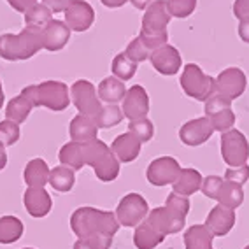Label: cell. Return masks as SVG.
Segmentation results:
<instances>
[{
  "instance_id": "cell-39",
  "label": "cell",
  "mask_w": 249,
  "mask_h": 249,
  "mask_svg": "<svg viewBox=\"0 0 249 249\" xmlns=\"http://www.w3.org/2000/svg\"><path fill=\"white\" fill-rule=\"evenodd\" d=\"M126 56L132 60V62H135L139 65V63L146 62V60H149V54H151V51L144 46V42L139 37H135L134 40H130V44L126 46V49L123 51Z\"/></svg>"
},
{
  "instance_id": "cell-20",
  "label": "cell",
  "mask_w": 249,
  "mask_h": 249,
  "mask_svg": "<svg viewBox=\"0 0 249 249\" xmlns=\"http://www.w3.org/2000/svg\"><path fill=\"white\" fill-rule=\"evenodd\" d=\"M69 135L74 142H91L98 137V126L93 118L77 114L72 118L71 124H69Z\"/></svg>"
},
{
  "instance_id": "cell-50",
  "label": "cell",
  "mask_w": 249,
  "mask_h": 249,
  "mask_svg": "<svg viewBox=\"0 0 249 249\" xmlns=\"http://www.w3.org/2000/svg\"><path fill=\"white\" fill-rule=\"evenodd\" d=\"M153 2H155V0H130V4L134 5L135 9H139V11H146Z\"/></svg>"
},
{
  "instance_id": "cell-6",
  "label": "cell",
  "mask_w": 249,
  "mask_h": 249,
  "mask_svg": "<svg viewBox=\"0 0 249 249\" xmlns=\"http://www.w3.org/2000/svg\"><path fill=\"white\" fill-rule=\"evenodd\" d=\"M149 205L141 193H126L116 207V219L120 227L135 228L144 221L149 214Z\"/></svg>"
},
{
  "instance_id": "cell-27",
  "label": "cell",
  "mask_w": 249,
  "mask_h": 249,
  "mask_svg": "<svg viewBox=\"0 0 249 249\" xmlns=\"http://www.w3.org/2000/svg\"><path fill=\"white\" fill-rule=\"evenodd\" d=\"M97 93L98 98H100V102L118 104V102H123L124 95H126V88H124L123 81H120L114 76H109L106 79H102V83L98 85Z\"/></svg>"
},
{
  "instance_id": "cell-43",
  "label": "cell",
  "mask_w": 249,
  "mask_h": 249,
  "mask_svg": "<svg viewBox=\"0 0 249 249\" xmlns=\"http://www.w3.org/2000/svg\"><path fill=\"white\" fill-rule=\"evenodd\" d=\"M227 181L235 182L244 186L246 182L249 181V165H240V167H228L227 172H225V178Z\"/></svg>"
},
{
  "instance_id": "cell-4",
  "label": "cell",
  "mask_w": 249,
  "mask_h": 249,
  "mask_svg": "<svg viewBox=\"0 0 249 249\" xmlns=\"http://www.w3.org/2000/svg\"><path fill=\"white\" fill-rule=\"evenodd\" d=\"M21 91L32 98L36 107H46L49 111L62 112L71 104V88L62 81H42L40 85H30Z\"/></svg>"
},
{
  "instance_id": "cell-8",
  "label": "cell",
  "mask_w": 249,
  "mask_h": 249,
  "mask_svg": "<svg viewBox=\"0 0 249 249\" xmlns=\"http://www.w3.org/2000/svg\"><path fill=\"white\" fill-rule=\"evenodd\" d=\"M71 102L76 106L79 114L89 116V118H95L102 109L97 88L88 79H79L71 86Z\"/></svg>"
},
{
  "instance_id": "cell-41",
  "label": "cell",
  "mask_w": 249,
  "mask_h": 249,
  "mask_svg": "<svg viewBox=\"0 0 249 249\" xmlns=\"http://www.w3.org/2000/svg\"><path fill=\"white\" fill-rule=\"evenodd\" d=\"M139 39L142 40L144 46L153 53L155 49L169 44V42H167V40H169V32H165V34H146V32H141V34H139Z\"/></svg>"
},
{
  "instance_id": "cell-19",
  "label": "cell",
  "mask_w": 249,
  "mask_h": 249,
  "mask_svg": "<svg viewBox=\"0 0 249 249\" xmlns=\"http://www.w3.org/2000/svg\"><path fill=\"white\" fill-rule=\"evenodd\" d=\"M141 147L142 142L139 141L137 137L126 132V134H121L112 141L111 144V151L116 155V158L120 160V163H130L139 158L141 155Z\"/></svg>"
},
{
  "instance_id": "cell-44",
  "label": "cell",
  "mask_w": 249,
  "mask_h": 249,
  "mask_svg": "<svg viewBox=\"0 0 249 249\" xmlns=\"http://www.w3.org/2000/svg\"><path fill=\"white\" fill-rule=\"evenodd\" d=\"M223 178H219V176H207V178H204V182H202V193H204L207 198H213L216 196V192H218L219 184H221Z\"/></svg>"
},
{
  "instance_id": "cell-29",
  "label": "cell",
  "mask_w": 249,
  "mask_h": 249,
  "mask_svg": "<svg viewBox=\"0 0 249 249\" xmlns=\"http://www.w3.org/2000/svg\"><path fill=\"white\" fill-rule=\"evenodd\" d=\"M214 235L205 225H193L184 231V248L186 249H214Z\"/></svg>"
},
{
  "instance_id": "cell-31",
  "label": "cell",
  "mask_w": 249,
  "mask_h": 249,
  "mask_svg": "<svg viewBox=\"0 0 249 249\" xmlns=\"http://www.w3.org/2000/svg\"><path fill=\"white\" fill-rule=\"evenodd\" d=\"M23 221L16 216H2L0 218V244H14L23 237Z\"/></svg>"
},
{
  "instance_id": "cell-40",
  "label": "cell",
  "mask_w": 249,
  "mask_h": 249,
  "mask_svg": "<svg viewBox=\"0 0 249 249\" xmlns=\"http://www.w3.org/2000/svg\"><path fill=\"white\" fill-rule=\"evenodd\" d=\"M112 244V237L93 235L86 239H77L72 249H109Z\"/></svg>"
},
{
  "instance_id": "cell-53",
  "label": "cell",
  "mask_w": 249,
  "mask_h": 249,
  "mask_svg": "<svg viewBox=\"0 0 249 249\" xmlns=\"http://www.w3.org/2000/svg\"><path fill=\"white\" fill-rule=\"evenodd\" d=\"M23 249H36V248H23Z\"/></svg>"
},
{
  "instance_id": "cell-30",
  "label": "cell",
  "mask_w": 249,
  "mask_h": 249,
  "mask_svg": "<svg viewBox=\"0 0 249 249\" xmlns=\"http://www.w3.org/2000/svg\"><path fill=\"white\" fill-rule=\"evenodd\" d=\"M49 184L54 192L69 193L76 184V172L65 165H58L49 172Z\"/></svg>"
},
{
  "instance_id": "cell-14",
  "label": "cell",
  "mask_w": 249,
  "mask_h": 249,
  "mask_svg": "<svg viewBox=\"0 0 249 249\" xmlns=\"http://www.w3.org/2000/svg\"><path fill=\"white\" fill-rule=\"evenodd\" d=\"M149 62L156 72L161 76H176L182 67V58L178 49L170 44H165L161 48L155 49L149 54Z\"/></svg>"
},
{
  "instance_id": "cell-21",
  "label": "cell",
  "mask_w": 249,
  "mask_h": 249,
  "mask_svg": "<svg viewBox=\"0 0 249 249\" xmlns=\"http://www.w3.org/2000/svg\"><path fill=\"white\" fill-rule=\"evenodd\" d=\"M202 182H204L202 174L196 169L186 167V169H181L178 179L174 181L172 192L181 196H192L193 193H196L202 188Z\"/></svg>"
},
{
  "instance_id": "cell-54",
  "label": "cell",
  "mask_w": 249,
  "mask_h": 249,
  "mask_svg": "<svg viewBox=\"0 0 249 249\" xmlns=\"http://www.w3.org/2000/svg\"><path fill=\"white\" fill-rule=\"evenodd\" d=\"M244 249H249V244H248V246H246V248H244Z\"/></svg>"
},
{
  "instance_id": "cell-11",
  "label": "cell",
  "mask_w": 249,
  "mask_h": 249,
  "mask_svg": "<svg viewBox=\"0 0 249 249\" xmlns=\"http://www.w3.org/2000/svg\"><path fill=\"white\" fill-rule=\"evenodd\" d=\"M65 23L72 32H86L95 23V11L86 0H71L63 11Z\"/></svg>"
},
{
  "instance_id": "cell-38",
  "label": "cell",
  "mask_w": 249,
  "mask_h": 249,
  "mask_svg": "<svg viewBox=\"0 0 249 249\" xmlns=\"http://www.w3.org/2000/svg\"><path fill=\"white\" fill-rule=\"evenodd\" d=\"M19 135H21V132H19L18 123H13L9 120L0 121V142L5 147L14 146L19 141Z\"/></svg>"
},
{
  "instance_id": "cell-33",
  "label": "cell",
  "mask_w": 249,
  "mask_h": 249,
  "mask_svg": "<svg viewBox=\"0 0 249 249\" xmlns=\"http://www.w3.org/2000/svg\"><path fill=\"white\" fill-rule=\"evenodd\" d=\"M51 19H53V11L49 9L48 5L42 4V2H37L34 7H30L25 13V25L27 27H36L42 30Z\"/></svg>"
},
{
  "instance_id": "cell-32",
  "label": "cell",
  "mask_w": 249,
  "mask_h": 249,
  "mask_svg": "<svg viewBox=\"0 0 249 249\" xmlns=\"http://www.w3.org/2000/svg\"><path fill=\"white\" fill-rule=\"evenodd\" d=\"M123 111L121 107H118V104H106L102 106V109L98 111V114L95 116L93 120L97 123L98 128H112L123 121Z\"/></svg>"
},
{
  "instance_id": "cell-13",
  "label": "cell",
  "mask_w": 249,
  "mask_h": 249,
  "mask_svg": "<svg viewBox=\"0 0 249 249\" xmlns=\"http://www.w3.org/2000/svg\"><path fill=\"white\" fill-rule=\"evenodd\" d=\"M170 19H172V14L169 11L167 0H155L144 11L141 32H146V34H165Z\"/></svg>"
},
{
  "instance_id": "cell-45",
  "label": "cell",
  "mask_w": 249,
  "mask_h": 249,
  "mask_svg": "<svg viewBox=\"0 0 249 249\" xmlns=\"http://www.w3.org/2000/svg\"><path fill=\"white\" fill-rule=\"evenodd\" d=\"M231 11H233V16H235L239 21L249 19V0H235Z\"/></svg>"
},
{
  "instance_id": "cell-26",
  "label": "cell",
  "mask_w": 249,
  "mask_h": 249,
  "mask_svg": "<svg viewBox=\"0 0 249 249\" xmlns=\"http://www.w3.org/2000/svg\"><path fill=\"white\" fill-rule=\"evenodd\" d=\"M214 200L218 202L219 205H225V207H230V209L235 211L244 202V190H242L240 184H235V182L223 179L218 192H216Z\"/></svg>"
},
{
  "instance_id": "cell-10",
  "label": "cell",
  "mask_w": 249,
  "mask_h": 249,
  "mask_svg": "<svg viewBox=\"0 0 249 249\" xmlns=\"http://www.w3.org/2000/svg\"><path fill=\"white\" fill-rule=\"evenodd\" d=\"M246 86H248V77L237 67L225 69L216 77V93L228 98L230 102L244 95Z\"/></svg>"
},
{
  "instance_id": "cell-7",
  "label": "cell",
  "mask_w": 249,
  "mask_h": 249,
  "mask_svg": "<svg viewBox=\"0 0 249 249\" xmlns=\"http://www.w3.org/2000/svg\"><path fill=\"white\" fill-rule=\"evenodd\" d=\"M221 158L228 167L248 165L249 142L242 132L231 128L221 134Z\"/></svg>"
},
{
  "instance_id": "cell-24",
  "label": "cell",
  "mask_w": 249,
  "mask_h": 249,
  "mask_svg": "<svg viewBox=\"0 0 249 249\" xmlns=\"http://www.w3.org/2000/svg\"><path fill=\"white\" fill-rule=\"evenodd\" d=\"M58 160L60 163L72 169L74 172L76 170H81L86 165V147L83 142H71L63 144L60 147V153H58Z\"/></svg>"
},
{
  "instance_id": "cell-49",
  "label": "cell",
  "mask_w": 249,
  "mask_h": 249,
  "mask_svg": "<svg viewBox=\"0 0 249 249\" xmlns=\"http://www.w3.org/2000/svg\"><path fill=\"white\" fill-rule=\"evenodd\" d=\"M100 2H102V5H106L107 9H118V7H123L130 0H100Z\"/></svg>"
},
{
  "instance_id": "cell-48",
  "label": "cell",
  "mask_w": 249,
  "mask_h": 249,
  "mask_svg": "<svg viewBox=\"0 0 249 249\" xmlns=\"http://www.w3.org/2000/svg\"><path fill=\"white\" fill-rule=\"evenodd\" d=\"M239 37L242 39V42L249 44V19L239 21Z\"/></svg>"
},
{
  "instance_id": "cell-16",
  "label": "cell",
  "mask_w": 249,
  "mask_h": 249,
  "mask_svg": "<svg viewBox=\"0 0 249 249\" xmlns=\"http://www.w3.org/2000/svg\"><path fill=\"white\" fill-rule=\"evenodd\" d=\"M71 28L62 19H51L42 28V49H48L51 53L62 51L69 44L71 39Z\"/></svg>"
},
{
  "instance_id": "cell-5",
  "label": "cell",
  "mask_w": 249,
  "mask_h": 249,
  "mask_svg": "<svg viewBox=\"0 0 249 249\" xmlns=\"http://www.w3.org/2000/svg\"><path fill=\"white\" fill-rule=\"evenodd\" d=\"M179 85L188 97L195 98L198 102H205L216 93V79L207 76L196 63H188L182 67Z\"/></svg>"
},
{
  "instance_id": "cell-51",
  "label": "cell",
  "mask_w": 249,
  "mask_h": 249,
  "mask_svg": "<svg viewBox=\"0 0 249 249\" xmlns=\"http://www.w3.org/2000/svg\"><path fill=\"white\" fill-rule=\"evenodd\" d=\"M5 165H7V153H5V146L0 142V170H4Z\"/></svg>"
},
{
  "instance_id": "cell-18",
  "label": "cell",
  "mask_w": 249,
  "mask_h": 249,
  "mask_svg": "<svg viewBox=\"0 0 249 249\" xmlns=\"http://www.w3.org/2000/svg\"><path fill=\"white\" fill-rule=\"evenodd\" d=\"M23 205L32 218H46L51 213L53 200L44 188H27L23 193Z\"/></svg>"
},
{
  "instance_id": "cell-22",
  "label": "cell",
  "mask_w": 249,
  "mask_h": 249,
  "mask_svg": "<svg viewBox=\"0 0 249 249\" xmlns=\"http://www.w3.org/2000/svg\"><path fill=\"white\" fill-rule=\"evenodd\" d=\"M49 165L42 158H34L27 163L23 170V181L27 188H44L49 184Z\"/></svg>"
},
{
  "instance_id": "cell-3",
  "label": "cell",
  "mask_w": 249,
  "mask_h": 249,
  "mask_svg": "<svg viewBox=\"0 0 249 249\" xmlns=\"http://www.w3.org/2000/svg\"><path fill=\"white\" fill-rule=\"evenodd\" d=\"M42 49V30L25 27L19 34L0 36V58L7 62H23L36 56Z\"/></svg>"
},
{
  "instance_id": "cell-1",
  "label": "cell",
  "mask_w": 249,
  "mask_h": 249,
  "mask_svg": "<svg viewBox=\"0 0 249 249\" xmlns=\"http://www.w3.org/2000/svg\"><path fill=\"white\" fill-rule=\"evenodd\" d=\"M71 228L77 239H86L93 235L114 237L120 230L116 214L111 211H102L97 207H79L71 216Z\"/></svg>"
},
{
  "instance_id": "cell-47",
  "label": "cell",
  "mask_w": 249,
  "mask_h": 249,
  "mask_svg": "<svg viewBox=\"0 0 249 249\" xmlns=\"http://www.w3.org/2000/svg\"><path fill=\"white\" fill-rule=\"evenodd\" d=\"M69 2H71V0H42V4L48 5L49 9L53 11V14L63 13L65 7L69 5Z\"/></svg>"
},
{
  "instance_id": "cell-28",
  "label": "cell",
  "mask_w": 249,
  "mask_h": 249,
  "mask_svg": "<svg viewBox=\"0 0 249 249\" xmlns=\"http://www.w3.org/2000/svg\"><path fill=\"white\" fill-rule=\"evenodd\" d=\"M34 102L27 93H19L18 97H14L13 100H9L7 107H5V120L13 121V123H23L27 121V118L30 116L32 109H34Z\"/></svg>"
},
{
  "instance_id": "cell-2",
  "label": "cell",
  "mask_w": 249,
  "mask_h": 249,
  "mask_svg": "<svg viewBox=\"0 0 249 249\" xmlns=\"http://www.w3.org/2000/svg\"><path fill=\"white\" fill-rule=\"evenodd\" d=\"M190 213V198L178 193H170L165 200V205L155 207L147 214V221L165 237L179 233L186 225V216Z\"/></svg>"
},
{
  "instance_id": "cell-25",
  "label": "cell",
  "mask_w": 249,
  "mask_h": 249,
  "mask_svg": "<svg viewBox=\"0 0 249 249\" xmlns=\"http://www.w3.org/2000/svg\"><path fill=\"white\" fill-rule=\"evenodd\" d=\"M165 240V235L158 231L151 223L144 219L141 225L135 227L134 231V246L137 249H155Z\"/></svg>"
},
{
  "instance_id": "cell-12",
  "label": "cell",
  "mask_w": 249,
  "mask_h": 249,
  "mask_svg": "<svg viewBox=\"0 0 249 249\" xmlns=\"http://www.w3.org/2000/svg\"><path fill=\"white\" fill-rule=\"evenodd\" d=\"M121 111L128 121L147 118L149 114V95L141 85H134L126 89L123 102H121Z\"/></svg>"
},
{
  "instance_id": "cell-23",
  "label": "cell",
  "mask_w": 249,
  "mask_h": 249,
  "mask_svg": "<svg viewBox=\"0 0 249 249\" xmlns=\"http://www.w3.org/2000/svg\"><path fill=\"white\" fill-rule=\"evenodd\" d=\"M95 172V176H97L98 181L102 182H112L118 179V176H120V170H121V163L120 160L116 158V155L111 151V147L107 149L106 153H104L100 158H98L97 161H95V165L91 167Z\"/></svg>"
},
{
  "instance_id": "cell-35",
  "label": "cell",
  "mask_w": 249,
  "mask_h": 249,
  "mask_svg": "<svg viewBox=\"0 0 249 249\" xmlns=\"http://www.w3.org/2000/svg\"><path fill=\"white\" fill-rule=\"evenodd\" d=\"M205 118L211 121L214 132H221V134L231 130L233 124H235V112L231 111V107L230 109H223L219 112H214L211 116H205Z\"/></svg>"
},
{
  "instance_id": "cell-15",
  "label": "cell",
  "mask_w": 249,
  "mask_h": 249,
  "mask_svg": "<svg viewBox=\"0 0 249 249\" xmlns=\"http://www.w3.org/2000/svg\"><path fill=\"white\" fill-rule=\"evenodd\" d=\"M213 134H214L213 124L204 116V118H195V120H190L182 124L181 130H179V139H181L182 144L195 147L207 142L213 137Z\"/></svg>"
},
{
  "instance_id": "cell-36",
  "label": "cell",
  "mask_w": 249,
  "mask_h": 249,
  "mask_svg": "<svg viewBox=\"0 0 249 249\" xmlns=\"http://www.w3.org/2000/svg\"><path fill=\"white\" fill-rule=\"evenodd\" d=\"M128 132L134 137H137L141 142H147L151 141L155 135V124L147 118H141V120H132L128 123Z\"/></svg>"
},
{
  "instance_id": "cell-42",
  "label": "cell",
  "mask_w": 249,
  "mask_h": 249,
  "mask_svg": "<svg viewBox=\"0 0 249 249\" xmlns=\"http://www.w3.org/2000/svg\"><path fill=\"white\" fill-rule=\"evenodd\" d=\"M231 107V102L228 98L221 97V95L214 93L213 97H209L207 100L204 102V111H205V116H211L214 112H219L223 109H230Z\"/></svg>"
},
{
  "instance_id": "cell-9",
  "label": "cell",
  "mask_w": 249,
  "mask_h": 249,
  "mask_svg": "<svg viewBox=\"0 0 249 249\" xmlns=\"http://www.w3.org/2000/svg\"><path fill=\"white\" fill-rule=\"evenodd\" d=\"M181 169L182 167L179 165V161L176 158H172V156L155 158L151 163L147 165V170H146L147 182L156 188L174 184V181L178 179Z\"/></svg>"
},
{
  "instance_id": "cell-46",
  "label": "cell",
  "mask_w": 249,
  "mask_h": 249,
  "mask_svg": "<svg viewBox=\"0 0 249 249\" xmlns=\"http://www.w3.org/2000/svg\"><path fill=\"white\" fill-rule=\"evenodd\" d=\"M39 0H7V4L13 7L14 11H18V13H27L30 7H34V5L37 4Z\"/></svg>"
},
{
  "instance_id": "cell-52",
  "label": "cell",
  "mask_w": 249,
  "mask_h": 249,
  "mask_svg": "<svg viewBox=\"0 0 249 249\" xmlns=\"http://www.w3.org/2000/svg\"><path fill=\"white\" fill-rule=\"evenodd\" d=\"M4 88H2V81H0V109H2V106H4Z\"/></svg>"
},
{
  "instance_id": "cell-34",
  "label": "cell",
  "mask_w": 249,
  "mask_h": 249,
  "mask_svg": "<svg viewBox=\"0 0 249 249\" xmlns=\"http://www.w3.org/2000/svg\"><path fill=\"white\" fill-rule=\"evenodd\" d=\"M111 71L112 76L118 77L120 81H130L135 76V72H137V63L132 62L124 53H120L116 54L114 60H112Z\"/></svg>"
},
{
  "instance_id": "cell-37",
  "label": "cell",
  "mask_w": 249,
  "mask_h": 249,
  "mask_svg": "<svg viewBox=\"0 0 249 249\" xmlns=\"http://www.w3.org/2000/svg\"><path fill=\"white\" fill-rule=\"evenodd\" d=\"M172 18H188L196 9V0H167Z\"/></svg>"
},
{
  "instance_id": "cell-17",
  "label": "cell",
  "mask_w": 249,
  "mask_h": 249,
  "mask_svg": "<svg viewBox=\"0 0 249 249\" xmlns=\"http://www.w3.org/2000/svg\"><path fill=\"white\" fill-rule=\"evenodd\" d=\"M237 221V214L230 207H225V205H216L209 211L207 218H205V227L213 231L214 237H225L231 231V228L235 227Z\"/></svg>"
}]
</instances>
